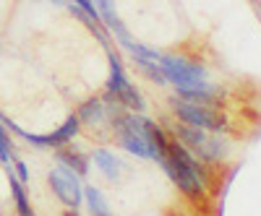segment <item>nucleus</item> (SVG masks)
<instances>
[{
  "label": "nucleus",
  "mask_w": 261,
  "mask_h": 216,
  "mask_svg": "<svg viewBox=\"0 0 261 216\" xmlns=\"http://www.w3.org/2000/svg\"><path fill=\"white\" fill-rule=\"evenodd\" d=\"M160 68H162V76H165V83H172L178 89V94L183 99H191V102H212L220 89L209 81L206 71L196 63L186 60V57H178V55H165L160 57Z\"/></svg>",
  "instance_id": "1"
},
{
  "label": "nucleus",
  "mask_w": 261,
  "mask_h": 216,
  "mask_svg": "<svg viewBox=\"0 0 261 216\" xmlns=\"http://www.w3.org/2000/svg\"><path fill=\"white\" fill-rule=\"evenodd\" d=\"M160 167L165 169V175L172 180L180 193H186L188 198H199L204 193L206 177L199 172V162L196 157L188 154L186 146H167L165 148V157L160 159Z\"/></svg>",
  "instance_id": "2"
},
{
  "label": "nucleus",
  "mask_w": 261,
  "mask_h": 216,
  "mask_svg": "<svg viewBox=\"0 0 261 216\" xmlns=\"http://www.w3.org/2000/svg\"><path fill=\"white\" fill-rule=\"evenodd\" d=\"M120 143L128 154H134L139 159H151L157 164L165 157V148H167L162 133L149 120H144L139 115H130L120 122Z\"/></svg>",
  "instance_id": "3"
},
{
  "label": "nucleus",
  "mask_w": 261,
  "mask_h": 216,
  "mask_svg": "<svg viewBox=\"0 0 261 216\" xmlns=\"http://www.w3.org/2000/svg\"><path fill=\"white\" fill-rule=\"evenodd\" d=\"M178 136L183 138V143L191 154H196L204 162H220L227 157V143L217 133L201 131V128H191V125H180Z\"/></svg>",
  "instance_id": "4"
},
{
  "label": "nucleus",
  "mask_w": 261,
  "mask_h": 216,
  "mask_svg": "<svg viewBox=\"0 0 261 216\" xmlns=\"http://www.w3.org/2000/svg\"><path fill=\"white\" fill-rule=\"evenodd\" d=\"M172 110L175 115L183 120V125H191V128H201V131H209V133H225L227 125L225 120L217 115L212 107L201 104V102H191V99H175L172 102Z\"/></svg>",
  "instance_id": "5"
},
{
  "label": "nucleus",
  "mask_w": 261,
  "mask_h": 216,
  "mask_svg": "<svg viewBox=\"0 0 261 216\" xmlns=\"http://www.w3.org/2000/svg\"><path fill=\"white\" fill-rule=\"evenodd\" d=\"M50 188H53L55 196L60 198V203L68 206L71 211H76L84 203V185H81L76 172L68 169L65 164H60V167H55L50 172Z\"/></svg>",
  "instance_id": "6"
},
{
  "label": "nucleus",
  "mask_w": 261,
  "mask_h": 216,
  "mask_svg": "<svg viewBox=\"0 0 261 216\" xmlns=\"http://www.w3.org/2000/svg\"><path fill=\"white\" fill-rule=\"evenodd\" d=\"M107 91L115 94V99H120L125 107H130V110H144V99L134 89V83L128 81L118 57H110V81H107Z\"/></svg>",
  "instance_id": "7"
},
{
  "label": "nucleus",
  "mask_w": 261,
  "mask_h": 216,
  "mask_svg": "<svg viewBox=\"0 0 261 216\" xmlns=\"http://www.w3.org/2000/svg\"><path fill=\"white\" fill-rule=\"evenodd\" d=\"M16 131L21 133V138H27L32 146L37 148H55V146H63V143H68L76 133H79V117H68L55 133H47V136H32L27 131H21V128H16Z\"/></svg>",
  "instance_id": "8"
},
{
  "label": "nucleus",
  "mask_w": 261,
  "mask_h": 216,
  "mask_svg": "<svg viewBox=\"0 0 261 216\" xmlns=\"http://www.w3.org/2000/svg\"><path fill=\"white\" fill-rule=\"evenodd\" d=\"M125 50L134 55L136 66H139L144 73H149L157 83H165V76H162V68H160V57H162V52L151 50V47H144V45H134V42H130Z\"/></svg>",
  "instance_id": "9"
},
{
  "label": "nucleus",
  "mask_w": 261,
  "mask_h": 216,
  "mask_svg": "<svg viewBox=\"0 0 261 216\" xmlns=\"http://www.w3.org/2000/svg\"><path fill=\"white\" fill-rule=\"evenodd\" d=\"M94 6H97V11H99V18L107 24V29L115 32V34H118V39H120V45H123V47H128V45H130V37H128L125 26L120 24L118 11H115V3H113V0H94Z\"/></svg>",
  "instance_id": "10"
},
{
  "label": "nucleus",
  "mask_w": 261,
  "mask_h": 216,
  "mask_svg": "<svg viewBox=\"0 0 261 216\" xmlns=\"http://www.w3.org/2000/svg\"><path fill=\"white\" fill-rule=\"evenodd\" d=\"M92 162H94V167L102 172L107 180L118 182V180L123 177V162L113 154L110 148H97L94 154H92Z\"/></svg>",
  "instance_id": "11"
},
{
  "label": "nucleus",
  "mask_w": 261,
  "mask_h": 216,
  "mask_svg": "<svg viewBox=\"0 0 261 216\" xmlns=\"http://www.w3.org/2000/svg\"><path fill=\"white\" fill-rule=\"evenodd\" d=\"M84 201H86V208H89L92 216H113V208L99 188H94V185L84 188Z\"/></svg>",
  "instance_id": "12"
},
{
  "label": "nucleus",
  "mask_w": 261,
  "mask_h": 216,
  "mask_svg": "<svg viewBox=\"0 0 261 216\" xmlns=\"http://www.w3.org/2000/svg\"><path fill=\"white\" fill-rule=\"evenodd\" d=\"M8 177H11V193H13L18 216H34V211H32V206H29V198H27V190H24V182H21L11 169H8Z\"/></svg>",
  "instance_id": "13"
},
{
  "label": "nucleus",
  "mask_w": 261,
  "mask_h": 216,
  "mask_svg": "<svg viewBox=\"0 0 261 216\" xmlns=\"http://www.w3.org/2000/svg\"><path fill=\"white\" fill-rule=\"evenodd\" d=\"M76 117H79V122H89V125L102 122V120H105V102H102V99H89V102H84Z\"/></svg>",
  "instance_id": "14"
},
{
  "label": "nucleus",
  "mask_w": 261,
  "mask_h": 216,
  "mask_svg": "<svg viewBox=\"0 0 261 216\" xmlns=\"http://www.w3.org/2000/svg\"><path fill=\"white\" fill-rule=\"evenodd\" d=\"M60 164H65L68 169H73L79 177L89 172V164H86V159H81L79 154H71V151H68V154H60Z\"/></svg>",
  "instance_id": "15"
},
{
  "label": "nucleus",
  "mask_w": 261,
  "mask_h": 216,
  "mask_svg": "<svg viewBox=\"0 0 261 216\" xmlns=\"http://www.w3.org/2000/svg\"><path fill=\"white\" fill-rule=\"evenodd\" d=\"M73 6H76L81 13H86V18H89V26H94L97 21H102V18H99V11H97V6H94V0H73Z\"/></svg>",
  "instance_id": "16"
},
{
  "label": "nucleus",
  "mask_w": 261,
  "mask_h": 216,
  "mask_svg": "<svg viewBox=\"0 0 261 216\" xmlns=\"http://www.w3.org/2000/svg\"><path fill=\"white\" fill-rule=\"evenodd\" d=\"M0 162H3V167L8 169L13 164V151H11V141L6 136V131L0 128Z\"/></svg>",
  "instance_id": "17"
},
{
  "label": "nucleus",
  "mask_w": 261,
  "mask_h": 216,
  "mask_svg": "<svg viewBox=\"0 0 261 216\" xmlns=\"http://www.w3.org/2000/svg\"><path fill=\"white\" fill-rule=\"evenodd\" d=\"M8 169L13 172V175H16L21 182H27V180H29V172H27V164H24V162H16V159H13V164H11Z\"/></svg>",
  "instance_id": "18"
},
{
  "label": "nucleus",
  "mask_w": 261,
  "mask_h": 216,
  "mask_svg": "<svg viewBox=\"0 0 261 216\" xmlns=\"http://www.w3.org/2000/svg\"><path fill=\"white\" fill-rule=\"evenodd\" d=\"M68 216H76V211H71V213H68Z\"/></svg>",
  "instance_id": "19"
},
{
  "label": "nucleus",
  "mask_w": 261,
  "mask_h": 216,
  "mask_svg": "<svg viewBox=\"0 0 261 216\" xmlns=\"http://www.w3.org/2000/svg\"><path fill=\"white\" fill-rule=\"evenodd\" d=\"M50 3H60V0H50Z\"/></svg>",
  "instance_id": "20"
}]
</instances>
